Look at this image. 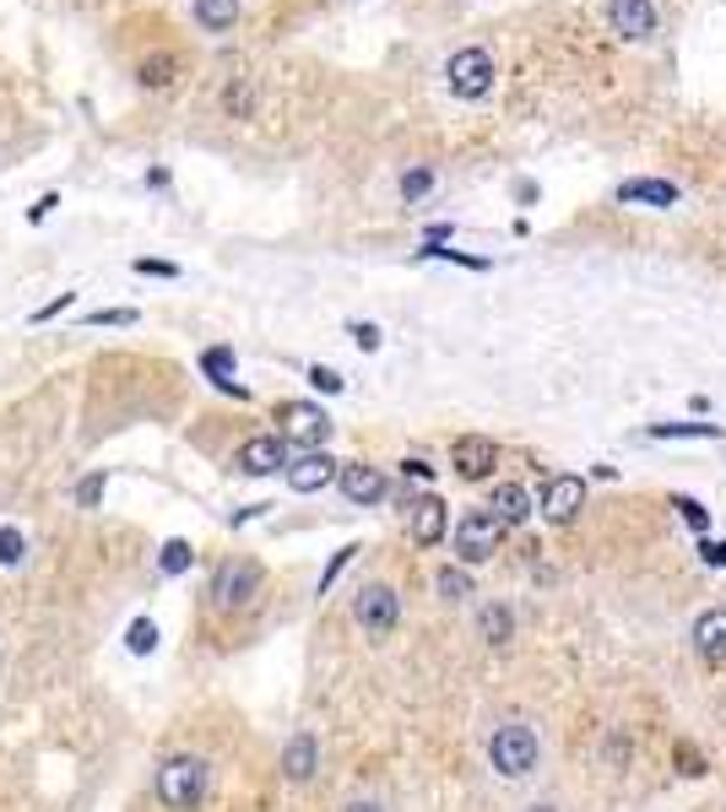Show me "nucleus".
Returning a JSON list of instances; mask_svg holds the SVG:
<instances>
[{"mask_svg": "<svg viewBox=\"0 0 726 812\" xmlns=\"http://www.w3.org/2000/svg\"><path fill=\"white\" fill-rule=\"evenodd\" d=\"M353 618H358L364 634L386 639V634L397 628V618H401L397 591H391V585H364V591H358V602H353Z\"/></svg>", "mask_w": 726, "mask_h": 812, "instance_id": "obj_6", "label": "nucleus"}, {"mask_svg": "<svg viewBox=\"0 0 726 812\" xmlns=\"http://www.w3.org/2000/svg\"><path fill=\"white\" fill-rule=\"evenodd\" d=\"M618 201H640V206H678V185L672 180H624Z\"/></svg>", "mask_w": 726, "mask_h": 812, "instance_id": "obj_17", "label": "nucleus"}, {"mask_svg": "<svg viewBox=\"0 0 726 812\" xmlns=\"http://www.w3.org/2000/svg\"><path fill=\"white\" fill-rule=\"evenodd\" d=\"M700 559L711 563V569H726V542H711V537H705V542H700Z\"/></svg>", "mask_w": 726, "mask_h": 812, "instance_id": "obj_37", "label": "nucleus"}, {"mask_svg": "<svg viewBox=\"0 0 726 812\" xmlns=\"http://www.w3.org/2000/svg\"><path fill=\"white\" fill-rule=\"evenodd\" d=\"M505 531H510V526H505L494 509H466L462 526H456V553H462V563H488L499 553Z\"/></svg>", "mask_w": 726, "mask_h": 812, "instance_id": "obj_3", "label": "nucleus"}, {"mask_svg": "<svg viewBox=\"0 0 726 812\" xmlns=\"http://www.w3.org/2000/svg\"><path fill=\"white\" fill-rule=\"evenodd\" d=\"M531 812H553V808H531Z\"/></svg>", "mask_w": 726, "mask_h": 812, "instance_id": "obj_42", "label": "nucleus"}, {"mask_svg": "<svg viewBox=\"0 0 726 812\" xmlns=\"http://www.w3.org/2000/svg\"><path fill=\"white\" fill-rule=\"evenodd\" d=\"M256 585H261V569L250 559H228L217 569V580H212V596H217V607H245L250 596H256Z\"/></svg>", "mask_w": 726, "mask_h": 812, "instance_id": "obj_8", "label": "nucleus"}, {"mask_svg": "<svg viewBox=\"0 0 726 812\" xmlns=\"http://www.w3.org/2000/svg\"><path fill=\"white\" fill-rule=\"evenodd\" d=\"M28 559V537L22 531H11V526H0V569H11V563Z\"/></svg>", "mask_w": 726, "mask_h": 812, "instance_id": "obj_27", "label": "nucleus"}, {"mask_svg": "<svg viewBox=\"0 0 726 812\" xmlns=\"http://www.w3.org/2000/svg\"><path fill=\"white\" fill-rule=\"evenodd\" d=\"M282 477H288V488H293V494H321L331 477H342V466L331 461L326 450H304L299 461H288V472H282Z\"/></svg>", "mask_w": 726, "mask_h": 812, "instance_id": "obj_10", "label": "nucleus"}, {"mask_svg": "<svg viewBox=\"0 0 726 812\" xmlns=\"http://www.w3.org/2000/svg\"><path fill=\"white\" fill-rule=\"evenodd\" d=\"M672 509L683 515V526H689V531H700V537L711 531V509H705V504H700V499H689V494H683V499L672 504Z\"/></svg>", "mask_w": 726, "mask_h": 812, "instance_id": "obj_26", "label": "nucleus"}, {"mask_svg": "<svg viewBox=\"0 0 726 812\" xmlns=\"http://www.w3.org/2000/svg\"><path fill=\"white\" fill-rule=\"evenodd\" d=\"M488 758H494V769H499L505 780H521V775L537 769V732L521 726V721L499 726V732H494V743H488Z\"/></svg>", "mask_w": 726, "mask_h": 812, "instance_id": "obj_2", "label": "nucleus"}, {"mask_svg": "<svg viewBox=\"0 0 726 812\" xmlns=\"http://www.w3.org/2000/svg\"><path fill=\"white\" fill-rule=\"evenodd\" d=\"M651 439H722V423H651Z\"/></svg>", "mask_w": 726, "mask_h": 812, "instance_id": "obj_21", "label": "nucleus"}, {"mask_svg": "<svg viewBox=\"0 0 726 812\" xmlns=\"http://www.w3.org/2000/svg\"><path fill=\"white\" fill-rule=\"evenodd\" d=\"M342 494H347V504H380L386 499V477L375 472V466H364V461H353V466H342Z\"/></svg>", "mask_w": 726, "mask_h": 812, "instance_id": "obj_15", "label": "nucleus"}, {"mask_svg": "<svg viewBox=\"0 0 726 812\" xmlns=\"http://www.w3.org/2000/svg\"><path fill=\"white\" fill-rule=\"evenodd\" d=\"M55 206H61V195H55V190H50V195H39V206H33V212H28V217H33V223H44V217H50V212H55Z\"/></svg>", "mask_w": 726, "mask_h": 812, "instance_id": "obj_40", "label": "nucleus"}, {"mask_svg": "<svg viewBox=\"0 0 726 812\" xmlns=\"http://www.w3.org/2000/svg\"><path fill=\"white\" fill-rule=\"evenodd\" d=\"M310 385H315V390H326V396H336V390H342V375L326 369V364H315V369H310Z\"/></svg>", "mask_w": 726, "mask_h": 812, "instance_id": "obj_34", "label": "nucleus"}, {"mask_svg": "<svg viewBox=\"0 0 726 812\" xmlns=\"http://www.w3.org/2000/svg\"><path fill=\"white\" fill-rule=\"evenodd\" d=\"M445 526H451V509H445V499L423 494V499L412 504V537H418V548H434V542L445 537Z\"/></svg>", "mask_w": 726, "mask_h": 812, "instance_id": "obj_14", "label": "nucleus"}, {"mask_svg": "<svg viewBox=\"0 0 726 812\" xmlns=\"http://www.w3.org/2000/svg\"><path fill=\"white\" fill-rule=\"evenodd\" d=\"M223 109H228V115H250V87H234V82H228V87H223Z\"/></svg>", "mask_w": 726, "mask_h": 812, "instance_id": "obj_33", "label": "nucleus"}, {"mask_svg": "<svg viewBox=\"0 0 726 812\" xmlns=\"http://www.w3.org/2000/svg\"><path fill=\"white\" fill-rule=\"evenodd\" d=\"M87 325H136V310H98L87 314Z\"/></svg>", "mask_w": 726, "mask_h": 812, "instance_id": "obj_35", "label": "nucleus"}, {"mask_svg": "<svg viewBox=\"0 0 726 812\" xmlns=\"http://www.w3.org/2000/svg\"><path fill=\"white\" fill-rule=\"evenodd\" d=\"M347 336H353L364 353H375V347L386 342V336H380V325H369V320H353V325H347Z\"/></svg>", "mask_w": 726, "mask_h": 812, "instance_id": "obj_30", "label": "nucleus"}, {"mask_svg": "<svg viewBox=\"0 0 726 812\" xmlns=\"http://www.w3.org/2000/svg\"><path fill=\"white\" fill-rule=\"evenodd\" d=\"M158 797H163V808L191 812L206 797V764L201 758H169L158 769Z\"/></svg>", "mask_w": 726, "mask_h": 812, "instance_id": "obj_1", "label": "nucleus"}, {"mask_svg": "<svg viewBox=\"0 0 726 812\" xmlns=\"http://www.w3.org/2000/svg\"><path fill=\"white\" fill-rule=\"evenodd\" d=\"M71 304H76V293H61V299H50L44 310H33V320H55V314H66Z\"/></svg>", "mask_w": 726, "mask_h": 812, "instance_id": "obj_38", "label": "nucleus"}, {"mask_svg": "<svg viewBox=\"0 0 726 812\" xmlns=\"http://www.w3.org/2000/svg\"><path fill=\"white\" fill-rule=\"evenodd\" d=\"M586 504V483L581 477H570V472H559V477H548L542 483V499H537V509L553 520V526H564V520H575V509Z\"/></svg>", "mask_w": 726, "mask_h": 812, "instance_id": "obj_9", "label": "nucleus"}, {"mask_svg": "<svg viewBox=\"0 0 726 812\" xmlns=\"http://www.w3.org/2000/svg\"><path fill=\"white\" fill-rule=\"evenodd\" d=\"M510 628H516L510 607H499V602H494V607H483V639H488V645H505V639H510Z\"/></svg>", "mask_w": 726, "mask_h": 812, "instance_id": "obj_23", "label": "nucleus"}, {"mask_svg": "<svg viewBox=\"0 0 726 812\" xmlns=\"http://www.w3.org/2000/svg\"><path fill=\"white\" fill-rule=\"evenodd\" d=\"M445 82H451V93L456 98H488L494 93V55L488 50H456L451 65H445Z\"/></svg>", "mask_w": 726, "mask_h": 812, "instance_id": "obj_4", "label": "nucleus"}, {"mask_svg": "<svg viewBox=\"0 0 726 812\" xmlns=\"http://www.w3.org/2000/svg\"><path fill=\"white\" fill-rule=\"evenodd\" d=\"M136 271H141V277H180V266H174V260H147V255L136 260Z\"/></svg>", "mask_w": 726, "mask_h": 812, "instance_id": "obj_36", "label": "nucleus"}, {"mask_svg": "<svg viewBox=\"0 0 726 812\" xmlns=\"http://www.w3.org/2000/svg\"><path fill=\"white\" fill-rule=\"evenodd\" d=\"M191 11H196V22L206 33H228L239 22V0H196Z\"/></svg>", "mask_w": 726, "mask_h": 812, "instance_id": "obj_20", "label": "nucleus"}, {"mask_svg": "<svg viewBox=\"0 0 726 812\" xmlns=\"http://www.w3.org/2000/svg\"><path fill=\"white\" fill-rule=\"evenodd\" d=\"M434 585H440L445 602H466V596H472V574H466V569H440Z\"/></svg>", "mask_w": 726, "mask_h": 812, "instance_id": "obj_25", "label": "nucleus"}, {"mask_svg": "<svg viewBox=\"0 0 726 812\" xmlns=\"http://www.w3.org/2000/svg\"><path fill=\"white\" fill-rule=\"evenodd\" d=\"M201 375L212 379L217 390H234V396H245V390L234 385V347H206V353H201Z\"/></svg>", "mask_w": 726, "mask_h": 812, "instance_id": "obj_19", "label": "nucleus"}, {"mask_svg": "<svg viewBox=\"0 0 726 812\" xmlns=\"http://www.w3.org/2000/svg\"><path fill=\"white\" fill-rule=\"evenodd\" d=\"M607 22H613L618 39L640 44V39L657 33V6H651V0H613V6H607Z\"/></svg>", "mask_w": 726, "mask_h": 812, "instance_id": "obj_11", "label": "nucleus"}, {"mask_svg": "<svg viewBox=\"0 0 726 812\" xmlns=\"http://www.w3.org/2000/svg\"><path fill=\"white\" fill-rule=\"evenodd\" d=\"M277 434L288 439V444H304V450H321L331 439V418L315 407V401H282L277 407Z\"/></svg>", "mask_w": 726, "mask_h": 812, "instance_id": "obj_5", "label": "nucleus"}, {"mask_svg": "<svg viewBox=\"0 0 726 812\" xmlns=\"http://www.w3.org/2000/svg\"><path fill=\"white\" fill-rule=\"evenodd\" d=\"M347 812H386V808H380V802H353Z\"/></svg>", "mask_w": 726, "mask_h": 812, "instance_id": "obj_41", "label": "nucleus"}, {"mask_svg": "<svg viewBox=\"0 0 726 812\" xmlns=\"http://www.w3.org/2000/svg\"><path fill=\"white\" fill-rule=\"evenodd\" d=\"M315 764H321V743H315L310 732H299V737L288 743V753H282V775H288L293 786H304V780L315 775Z\"/></svg>", "mask_w": 726, "mask_h": 812, "instance_id": "obj_16", "label": "nucleus"}, {"mask_svg": "<svg viewBox=\"0 0 726 812\" xmlns=\"http://www.w3.org/2000/svg\"><path fill=\"white\" fill-rule=\"evenodd\" d=\"M141 82H147V87H169V82H174V61H169V55H163V61H147L141 65Z\"/></svg>", "mask_w": 726, "mask_h": 812, "instance_id": "obj_31", "label": "nucleus"}, {"mask_svg": "<svg viewBox=\"0 0 726 812\" xmlns=\"http://www.w3.org/2000/svg\"><path fill=\"white\" fill-rule=\"evenodd\" d=\"M353 553H358V548H342V553H331L326 574H321V596H326L331 585H336V574H342V569H347V563H353Z\"/></svg>", "mask_w": 726, "mask_h": 812, "instance_id": "obj_32", "label": "nucleus"}, {"mask_svg": "<svg viewBox=\"0 0 726 812\" xmlns=\"http://www.w3.org/2000/svg\"><path fill=\"white\" fill-rule=\"evenodd\" d=\"M234 466L245 472V477H271V472H288V439L282 434H256L239 444V455H234Z\"/></svg>", "mask_w": 726, "mask_h": 812, "instance_id": "obj_7", "label": "nucleus"}, {"mask_svg": "<svg viewBox=\"0 0 726 812\" xmlns=\"http://www.w3.org/2000/svg\"><path fill=\"white\" fill-rule=\"evenodd\" d=\"M694 650H700L711 667L726 661V607H705V613L694 618Z\"/></svg>", "mask_w": 726, "mask_h": 812, "instance_id": "obj_13", "label": "nucleus"}, {"mask_svg": "<svg viewBox=\"0 0 726 812\" xmlns=\"http://www.w3.org/2000/svg\"><path fill=\"white\" fill-rule=\"evenodd\" d=\"M401 472H407L412 483H429V477H434V466H429V461H418V455H412V461H401Z\"/></svg>", "mask_w": 726, "mask_h": 812, "instance_id": "obj_39", "label": "nucleus"}, {"mask_svg": "<svg viewBox=\"0 0 726 812\" xmlns=\"http://www.w3.org/2000/svg\"><path fill=\"white\" fill-rule=\"evenodd\" d=\"M104 488H109V477H104V472L82 477V483H76V504H82V509H93V504L104 499Z\"/></svg>", "mask_w": 726, "mask_h": 812, "instance_id": "obj_28", "label": "nucleus"}, {"mask_svg": "<svg viewBox=\"0 0 726 812\" xmlns=\"http://www.w3.org/2000/svg\"><path fill=\"white\" fill-rule=\"evenodd\" d=\"M191 563H196V548H191L185 537H174V542H163V553H158V569H163V574H185Z\"/></svg>", "mask_w": 726, "mask_h": 812, "instance_id": "obj_22", "label": "nucleus"}, {"mask_svg": "<svg viewBox=\"0 0 726 812\" xmlns=\"http://www.w3.org/2000/svg\"><path fill=\"white\" fill-rule=\"evenodd\" d=\"M429 190H434V174H429V169H412V174H401V195H407V201H423Z\"/></svg>", "mask_w": 726, "mask_h": 812, "instance_id": "obj_29", "label": "nucleus"}, {"mask_svg": "<svg viewBox=\"0 0 726 812\" xmlns=\"http://www.w3.org/2000/svg\"><path fill=\"white\" fill-rule=\"evenodd\" d=\"M451 461H456V477H466V483H483V477L499 466V444H494V439L466 434V439H456Z\"/></svg>", "mask_w": 726, "mask_h": 812, "instance_id": "obj_12", "label": "nucleus"}, {"mask_svg": "<svg viewBox=\"0 0 726 812\" xmlns=\"http://www.w3.org/2000/svg\"><path fill=\"white\" fill-rule=\"evenodd\" d=\"M488 509H494V515H499L505 526H521V520L531 515V499H527V488H521V483H499Z\"/></svg>", "mask_w": 726, "mask_h": 812, "instance_id": "obj_18", "label": "nucleus"}, {"mask_svg": "<svg viewBox=\"0 0 726 812\" xmlns=\"http://www.w3.org/2000/svg\"><path fill=\"white\" fill-rule=\"evenodd\" d=\"M126 650H131V656H152V650H158V624H152V618H136V624L126 628Z\"/></svg>", "mask_w": 726, "mask_h": 812, "instance_id": "obj_24", "label": "nucleus"}]
</instances>
